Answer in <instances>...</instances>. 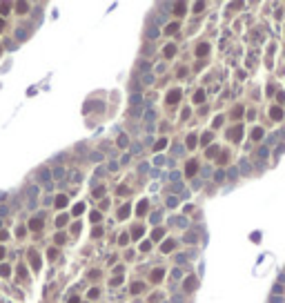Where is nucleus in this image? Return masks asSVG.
I'll return each mask as SVG.
<instances>
[{
  "label": "nucleus",
  "instance_id": "1",
  "mask_svg": "<svg viewBox=\"0 0 285 303\" xmlns=\"http://www.w3.org/2000/svg\"><path fill=\"white\" fill-rule=\"evenodd\" d=\"M241 136H243V127H241V125H236L234 129H229V132H227V138H232L234 143H238V141H241Z\"/></svg>",
  "mask_w": 285,
  "mask_h": 303
},
{
  "label": "nucleus",
  "instance_id": "2",
  "mask_svg": "<svg viewBox=\"0 0 285 303\" xmlns=\"http://www.w3.org/2000/svg\"><path fill=\"white\" fill-rule=\"evenodd\" d=\"M196 172H198V163H196V160H187V165H185V174H187V176H194Z\"/></svg>",
  "mask_w": 285,
  "mask_h": 303
},
{
  "label": "nucleus",
  "instance_id": "3",
  "mask_svg": "<svg viewBox=\"0 0 285 303\" xmlns=\"http://www.w3.org/2000/svg\"><path fill=\"white\" fill-rule=\"evenodd\" d=\"M178 101H180V89H172V92L167 94V103L169 105H176Z\"/></svg>",
  "mask_w": 285,
  "mask_h": 303
},
{
  "label": "nucleus",
  "instance_id": "4",
  "mask_svg": "<svg viewBox=\"0 0 285 303\" xmlns=\"http://www.w3.org/2000/svg\"><path fill=\"white\" fill-rule=\"evenodd\" d=\"M183 287H185V292H194L196 290V277H187Z\"/></svg>",
  "mask_w": 285,
  "mask_h": 303
},
{
  "label": "nucleus",
  "instance_id": "5",
  "mask_svg": "<svg viewBox=\"0 0 285 303\" xmlns=\"http://www.w3.org/2000/svg\"><path fill=\"white\" fill-rule=\"evenodd\" d=\"M207 54H210V45H205V42H203V45H198V47H196V56H201V58H203V56H207Z\"/></svg>",
  "mask_w": 285,
  "mask_h": 303
},
{
  "label": "nucleus",
  "instance_id": "6",
  "mask_svg": "<svg viewBox=\"0 0 285 303\" xmlns=\"http://www.w3.org/2000/svg\"><path fill=\"white\" fill-rule=\"evenodd\" d=\"M136 214H138V216H145V214H147V201H140L136 205Z\"/></svg>",
  "mask_w": 285,
  "mask_h": 303
},
{
  "label": "nucleus",
  "instance_id": "7",
  "mask_svg": "<svg viewBox=\"0 0 285 303\" xmlns=\"http://www.w3.org/2000/svg\"><path fill=\"white\" fill-rule=\"evenodd\" d=\"M269 116L274 118V120H281V118H283V109H281V107H272V109H269Z\"/></svg>",
  "mask_w": 285,
  "mask_h": 303
},
{
  "label": "nucleus",
  "instance_id": "8",
  "mask_svg": "<svg viewBox=\"0 0 285 303\" xmlns=\"http://www.w3.org/2000/svg\"><path fill=\"white\" fill-rule=\"evenodd\" d=\"M176 56V45H167L165 47V58H174Z\"/></svg>",
  "mask_w": 285,
  "mask_h": 303
},
{
  "label": "nucleus",
  "instance_id": "9",
  "mask_svg": "<svg viewBox=\"0 0 285 303\" xmlns=\"http://www.w3.org/2000/svg\"><path fill=\"white\" fill-rule=\"evenodd\" d=\"M163 277H165V272H163V270H154V272H151V281H154V283H158V281H160V279H163Z\"/></svg>",
  "mask_w": 285,
  "mask_h": 303
},
{
  "label": "nucleus",
  "instance_id": "10",
  "mask_svg": "<svg viewBox=\"0 0 285 303\" xmlns=\"http://www.w3.org/2000/svg\"><path fill=\"white\" fill-rule=\"evenodd\" d=\"M165 147H167V138H160V141L154 143V152H160V149H165Z\"/></svg>",
  "mask_w": 285,
  "mask_h": 303
},
{
  "label": "nucleus",
  "instance_id": "11",
  "mask_svg": "<svg viewBox=\"0 0 285 303\" xmlns=\"http://www.w3.org/2000/svg\"><path fill=\"white\" fill-rule=\"evenodd\" d=\"M174 247H176V241H165V243H163V247H160V250H163V252H172Z\"/></svg>",
  "mask_w": 285,
  "mask_h": 303
},
{
  "label": "nucleus",
  "instance_id": "12",
  "mask_svg": "<svg viewBox=\"0 0 285 303\" xmlns=\"http://www.w3.org/2000/svg\"><path fill=\"white\" fill-rule=\"evenodd\" d=\"M196 143H198L196 134H189V136H187V147H189V149H192V147H196Z\"/></svg>",
  "mask_w": 285,
  "mask_h": 303
},
{
  "label": "nucleus",
  "instance_id": "13",
  "mask_svg": "<svg viewBox=\"0 0 285 303\" xmlns=\"http://www.w3.org/2000/svg\"><path fill=\"white\" fill-rule=\"evenodd\" d=\"M174 14H176V16H183L185 14V5L183 2H176V5H174Z\"/></svg>",
  "mask_w": 285,
  "mask_h": 303
},
{
  "label": "nucleus",
  "instance_id": "14",
  "mask_svg": "<svg viewBox=\"0 0 285 303\" xmlns=\"http://www.w3.org/2000/svg\"><path fill=\"white\" fill-rule=\"evenodd\" d=\"M29 254H31V265H34V270H38V268H40V259H38V254H36V252H29Z\"/></svg>",
  "mask_w": 285,
  "mask_h": 303
},
{
  "label": "nucleus",
  "instance_id": "15",
  "mask_svg": "<svg viewBox=\"0 0 285 303\" xmlns=\"http://www.w3.org/2000/svg\"><path fill=\"white\" fill-rule=\"evenodd\" d=\"M203 101H205V92H203V89H198V92L194 94V103H203Z\"/></svg>",
  "mask_w": 285,
  "mask_h": 303
},
{
  "label": "nucleus",
  "instance_id": "16",
  "mask_svg": "<svg viewBox=\"0 0 285 303\" xmlns=\"http://www.w3.org/2000/svg\"><path fill=\"white\" fill-rule=\"evenodd\" d=\"M67 205V196H56V207H65Z\"/></svg>",
  "mask_w": 285,
  "mask_h": 303
},
{
  "label": "nucleus",
  "instance_id": "17",
  "mask_svg": "<svg viewBox=\"0 0 285 303\" xmlns=\"http://www.w3.org/2000/svg\"><path fill=\"white\" fill-rule=\"evenodd\" d=\"M252 138H254V141H261V138H263V129H261V127H256V129L252 132Z\"/></svg>",
  "mask_w": 285,
  "mask_h": 303
},
{
  "label": "nucleus",
  "instance_id": "18",
  "mask_svg": "<svg viewBox=\"0 0 285 303\" xmlns=\"http://www.w3.org/2000/svg\"><path fill=\"white\" fill-rule=\"evenodd\" d=\"M29 227H31V230H40V227H42V221H40V219H34L31 223H29Z\"/></svg>",
  "mask_w": 285,
  "mask_h": 303
},
{
  "label": "nucleus",
  "instance_id": "19",
  "mask_svg": "<svg viewBox=\"0 0 285 303\" xmlns=\"http://www.w3.org/2000/svg\"><path fill=\"white\" fill-rule=\"evenodd\" d=\"M118 216H120V219H127V216H129V205H123V210L118 212Z\"/></svg>",
  "mask_w": 285,
  "mask_h": 303
},
{
  "label": "nucleus",
  "instance_id": "20",
  "mask_svg": "<svg viewBox=\"0 0 285 303\" xmlns=\"http://www.w3.org/2000/svg\"><path fill=\"white\" fill-rule=\"evenodd\" d=\"M127 145H129V138H127V136L123 134L120 138H118V147H127Z\"/></svg>",
  "mask_w": 285,
  "mask_h": 303
},
{
  "label": "nucleus",
  "instance_id": "21",
  "mask_svg": "<svg viewBox=\"0 0 285 303\" xmlns=\"http://www.w3.org/2000/svg\"><path fill=\"white\" fill-rule=\"evenodd\" d=\"M216 154H218V147H216V145H214V147H207V158H214Z\"/></svg>",
  "mask_w": 285,
  "mask_h": 303
},
{
  "label": "nucleus",
  "instance_id": "22",
  "mask_svg": "<svg viewBox=\"0 0 285 303\" xmlns=\"http://www.w3.org/2000/svg\"><path fill=\"white\" fill-rule=\"evenodd\" d=\"M154 118H156V114H154V109H147V111H145V120H147V123H151Z\"/></svg>",
  "mask_w": 285,
  "mask_h": 303
},
{
  "label": "nucleus",
  "instance_id": "23",
  "mask_svg": "<svg viewBox=\"0 0 285 303\" xmlns=\"http://www.w3.org/2000/svg\"><path fill=\"white\" fill-rule=\"evenodd\" d=\"M132 236H134V238H140V236H142V227L140 225L134 227V230H132Z\"/></svg>",
  "mask_w": 285,
  "mask_h": 303
},
{
  "label": "nucleus",
  "instance_id": "24",
  "mask_svg": "<svg viewBox=\"0 0 285 303\" xmlns=\"http://www.w3.org/2000/svg\"><path fill=\"white\" fill-rule=\"evenodd\" d=\"M16 9L20 11V14H25L27 9H29V5H27V2H18V5H16Z\"/></svg>",
  "mask_w": 285,
  "mask_h": 303
},
{
  "label": "nucleus",
  "instance_id": "25",
  "mask_svg": "<svg viewBox=\"0 0 285 303\" xmlns=\"http://www.w3.org/2000/svg\"><path fill=\"white\" fill-rule=\"evenodd\" d=\"M165 31H167V34H176V31H178V25H176V22H172V25H167V29H165Z\"/></svg>",
  "mask_w": 285,
  "mask_h": 303
},
{
  "label": "nucleus",
  "instance_id": "26",
  "mask_svg": "<svg viewBox=\"0 0 285 303\" xmlns=\"http://www.w3.org/2000/svg\"><path fill=\"white\" fill-rule=\"evenodd\" d=\"M132 292H134V294L142 292V283H132Z\"/></svg>",
  "mask_w": 285,
  "mask_h": 303
},
{
  "label": "nucleus",
  "instance_id": "27",
  "mask_svg": "<svg viewBox=\"0 0 285 303\" xmlns=\"http://www.w3.org/2000/svg\"><path fill=\"white\" fill-rule=\"evenodd\" d=\"M54 176H56V178H62V176H65V169H62V167H56V169H54Z\"/></svg>",
  "mask_w": 285,
  "mask_h": 303
},
{
  "label": "nucleus",
  "instance_id": "28",
  "mask_svg": "<svg viewBox=\"0 0 285 303\" xmlns=\"http://www.w3.org/2000/svg\"><path fill=\"white\" fill-rule=\"evenodd\" d=\"M38 176H40V181H49V178H51V174L47 172V169H42V172L38 174Z\"/></svg>",
  "mask_w": 285,
  "mask_h": 303
},
{
  "label": "nucleus",
  "instance_id": "29",
  "mask_svg": "<svg viewBox=\"0 0 285 303\" xmlns=\"http://www.w3.org/2000/svg\"><path fill=\"white\" fill-rule=\"evenodd\" d=\"M83 212H85V205H83V203H78V205L74 207V214L78 216V214H83Z\"/></svg>",
  "mask_w": 285,
  "mask_h": 303
},
{
  "label": "nucleus",
  "instance_id": "30",
  "mask_svg": "<svg viewBox=\"0 0 285 303\" xmlns=\"http://www.w3.org/2000/svg\"><path fill=\"white\" fill-rule=\"evenodd\" d=\"M149 247H151L149 241H142V243H140V252H149Z\"/></svg>",
  "mask_w": 285,
  "mask_h": 303
},
{
  "label": "nucleus",
  "instance_id": "31",
  "mask_svg": "<svg viewBox=\"0 0 285 303\" xmlns=\"http://www.w3.org/2000/svg\"><path fill=\"white\" fill-rule=\"evenodd\" d=\"M210 141H212V134H210V132H207V134H203V138H201L203 145H210Z\"/></svg>",
  "mask_w": 285,
  "mask_h": 303
},
{
  "label": "nucleus",
  "instance_id": "32",
  "mask_svg": "<svg viewBox=\"0 0 285 303\" xmlns=\"http://www.w3.org/2000/svg\"><path fill=\"white\" fill-rule=\"evenodd\" d=\"M241 169H243V174H250L247 169H252V165L247 163V160H243V163H241Z\"/></svg>",
  "mask_w": 285,
  "mask_h": 303
},
{
  "label": "nucleus",
  "instance_id": "33",
  "mask_svg": "<svg viewBox=\"0 0 285 303\" xmlns=\"http://www.w3.org/2000/svg\"><path fill=\"white\" fill-rule=\"evenodd\" d=\"M9 272H11L9 265H0V274H2V277H9Z\"/></svg>",
  "mask_w": 285,
  "mask_h": 303
},
{
  "label": "nucleus",
  "instance_id": "34",
  "mask_svg": "<svg viewBox=\"0 0 285 303\" xmlns=\"http://www.w3.org/2000/svg\"><path fill=\"white\" fill-rule=\"evenodd\" d=\"M65 223H67V216H65V214H62V216H58V221H56V225H58V227H62Z\"/></svg>",
  "mask_w": 285,
  "mask_h": 303
},
{
  "label": "nucleus",
  "instance_id": "35",
  "mask_svg": "<svg viewBox=\"0 0 285 303\" xmlns=\"http://www.w3.org/2000/svg\"><path fill=\"white\" fill-rule=\"evenodd\" d=\"M9 5H5V2H0V14H9Z\"/></svg>",
  "mask_w": 285,
  "mask_h": 303
},
{
  "label": "nucleus",
  "instance_id": "36",
  "mask_svg": "<svg viewBox=\"0 0 285 303\" xmlns=\"http://www.w3.org/2000/svg\"><path fill=\"white\" fill-rule=\"evenodd\" d=\"M129 243V234H120V245H127Z\"/></svg>",
  "mask_w": 285,
  "mask_h": 303
},
{
  "label": "nucleus",
  "instance_id": "37",
  "mask_svg": "<svg viewBox=\"0 0 285 303\" xmlns=\"http://www.w3.org/2000/svg\"><path fill=\"white\" fill-rule=\"evenodd\" d=\"M176 203H178V198H174V196H172V198H167V205H169V207H176Z\"/></svg>",
  "mask_w": 285,
  "mask_h": 303
},
{
  "label": "nucleus",
  "instance_id": "38",
  "mask_svg": "<svg viewBox=\"0 0 285 303\" xmlns=\"http://www.w3.org/2000/svg\"><path fill=\"white\" fill-rule=\"evenodd\" d=\"M160 236H163V230H154V241H158Z\"/></svg>",
  "mask_w": 285,
  "mask_h": 303
},
{
  "label": "nucleus",
  "instance_id": "39",
  "mask_svg": "<svg viewBox=\"0 0 285 303\" xmlns=\"http://www.w3.org/2000/svg\"><path fill=\"white\" fill-rule=\"evenodd\" d=\"M98 294H100V292H98L96 287H94V290H89V299H96V296H98Z\"/></svg>",
  "mask_w": 285,
  "mask_h": 303
},
{
  "label": "nucleus",
  "instance_id": "40",
  "mask_svg": "<svg viewBox=\"0 0 285 303\" xmlns=\"http://www.w3.org/2000/svg\"><path fill=\"white\" fill-rule=\"evenodd\" d=\"M203 7H205L203 2H196V5H194V11H203Z\"/></svg>",
  "mask_w": 285,
  "mask_h": 303
},
{
  "label": "nucleus",
  "instance_id": "41",
  "mask_svg": "<svg viewBox=\"0 0 285 303\" xmlns=\"http://www.w3.org/2000/svg\"><path fill=\"white\" fill-rule=\"evenodd\" d=\"M92 221H100V212H92Z\"/></svg>",
  "mask_w": 285,
  "mask_h": 303
},
{
  "label": "nucleus",
  "instance_id": "42",
  "mask_svg": "<svg viewBox=\"0 0 285 303\" xmlns=\"http://www.w3.org/2000/svg\"><path fill=\"white\" fill-rule=\"evenodd\" d=\"M185 241H196V234H194V232H189V234L185 236Z\"/></svg>",
  "mask_w": 285,
  "mask_h": 303
},
{
  "label": "nucleus",
  "instance_id": "43",
  "mask_svg": "<svg viewBox=\"0 0 285 303\" xmlns=\"http://www.w3.org/2000/svg\"><path fill=\"white\" fill-rule=\"evenodd\" d=\"M241 114H243V107H234V116L238 118V116H241Z\"/></svg>",
  "mask_w": 285,
  "mask_h": 303
},
{
  "label": "nucleus",
  "instance_id": "44",
  "mask_svg": "<svg viewBox=\"0 0 285 303\" xmlns=\"http://www.w3.org/2000/svg\"><path fill=\"white\" fill-rule=\"evenodd\" d=\"M120 281H123V279H120V277H114V279H111V285H118Z\"/></svg>",
  "mask_w": 285,
  "mask_h": 303
},
{
  "label": "nucleus",
  "instance_id": "45",
  "mask_svg": "<svg viewBox=\"0 0 285 303\" xmlns=\"http://www.w3.org/2000/svg\"><path fill=\"white\" fill-rule=\"evenodd\" d=\"M69 303H78V296H71V299H69Z\"/></svg>",
  "mask_w": 285,
  "mask_h": 303
},
{
  "label": "nucleus",
  "instance_id": "46",
  "mask_svg": "<svg viewBox=\"0 0 285 303\" xmlns=\"http://www.w3.org/2000/svg\"><path fill=\"white\" fill-rule=\"evenodd\" d=\"M2 256H5V247H0V259H2Z\"/></svg>",
  "mask_w": 285,
  "mask_h": 303
},
{
  "label": "nucleus",
  "instance_id": "47",
  "mask_svg": "<svg viewBox=\"0 0 285 303\" xmlns=\"http://www.w3.org/2000/svg\"><path fill=\"white\" fill-rule=\"evenodd\" d=\"M0 29H2V20H0Z\"/></svg>",
  "mask_w": 285,
  "mask_h": 303
}]
</instances>
